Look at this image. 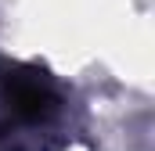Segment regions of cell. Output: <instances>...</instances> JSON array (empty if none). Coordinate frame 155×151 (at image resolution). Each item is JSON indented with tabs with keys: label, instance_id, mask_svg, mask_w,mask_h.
<instances>
[{
	"label": "cell",
	"instance_id": "6da1fadb",
	"mask_svg": "<svg viewBox=\"0 0 155 151\" xmlns=\"http://www.w3.org/2000/svg\"><path fill=\"white\" fill-rule=\"evenodd\" d=\"M0 94H4L7 108L25 122H40V119L54 115V108H58V94H54L51 79L29 65H7L0 72Z\"/></svg>",
	"mask_w": 155,
	"mask_h": 151
}]
</instances>
